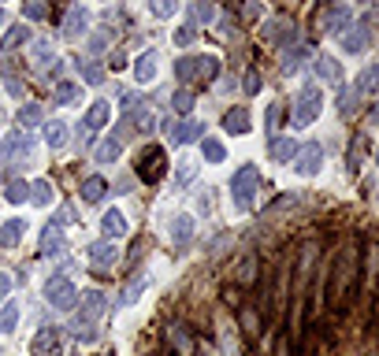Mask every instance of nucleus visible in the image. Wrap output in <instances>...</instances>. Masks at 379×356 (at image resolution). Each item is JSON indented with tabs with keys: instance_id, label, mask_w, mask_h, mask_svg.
Segmentation results:
<instances>
[{
	"instance_id": "423d86ee",
	"label": "nucleus",
	"mask_w": 379,
	"mask_h": 356,
	"mask_svg": "<svg viewBox=\"0 0 379 356\" xmlns=\"http://www.w3.org/2000/svg\"><path fill=\"white\" fill-rule=\"evenodd\" d=\"M45 300H49L56 312H71L74 300H79V289H74L71 278L56 275V278H49V282H45Z\"/></svg>"
},
{
	"instance_id": "6e6552de",
	"label": "nucleus",
	"mask_w": 379,
	"mask_h": 356,
	"mask_svg": "<svg viewBox=\"0 0 379 356\" xmlns=\"http://www.w3.org/2000/svg\"><path fill=\"white\" fill-rule=\"evenodd\" d=\"M350 23H353V8L350 4H334V8H328V12L320 15V30H323V34H342Z\"/></svg>"
},
{
	"instance_id": "9d476101",
	"label": "nucleus",
	"mask_w": 379,
	"mask_h": 356,
	"mask_svg": "<svg viewBox=\"0 0 379 356\" xmlns=\"http://www.w3.org/2000/svg\"><path fill=\"white\" fill-rule=\"evenodd\" d=\"M294 160H298V171H301V175H305V178H309V175H316V171L323 167V145H320V142H309V145H301Z\"/></svg>"
},
{
	"instance_id": "3c124183",
	"label": "nucleus",
	"mask_w": 379,
	"mask_h": 356,
	"mask_svg": "<svg viewBox=\"0 0 379 356\" xmlns=\"http://www.w3.org/2000/svg\"><path fill=\"white\" fill-rule=\"evenodd\" d=\"M23 15L26 19H45V4H41V0H23Z\"/></svg>"
},
{
	"instance_id": "e433bc0d",
	"label": "nucleus",
	"mask_w": 379,
	"mask_h": 356,
	"mask_svg": "<svg viewBox=\"0 0 379 356\" xmlns=\"http://www.w3.org/2000/svg\"><path fill=\"white\" fill-rule=\"evenodd\" d=\"M79 85H74V82H60L56 85V93H52V104H74V101H79Z\"/></svg>"
},
{
	"instance_id": "2eb2a0df",
	"label": "nucleus",
	"mask_w": 379,
	"mask_h": 356,
	"mask_svg": "<svg viewBox=\"0 0 379 356\" xmlns=\"http://www.w3.org/2000/svg\"><path fill=\"white\" fill-rule=\"evenodd\" d=\"M298 142L294 137H272V145H268V156L275 160V164H290V160L298 156Z\"/></svg>"
},
{
	"instance_id": "f704fd0d",
	"label": "nucleus",
	"mask_w": 379,
	"mask_h": 356,
	"mask_svg": "<svg viewBox=\"0 0 379 356\" xmlns=\"http://www.w3.org/2000/svg\"><path fill=\"white\" fill-rule=\"evenodd\" d=\"M26 41H30V30H26V26H12V30L4 34V41H0V49L12 52V49H19V45H26Z\"/></svg>"
},
{
	"instance_id": "4c0bfd02",
	"label": "nucleus",
	"mask_w": 379,
	"mask_h": 356,
	"mask_svg": "<svg viewBox=\"0 0 379 356\" xmlns=\"http://www.w3.org/2000/svg\"><path fill=\"white\" fill-rule=\"evenodd\" d=\"M30 201L38 204V208H45V204H52V186L45 178H38L34 186H30Z\"/></svg>"
},
{
	"instance_id": "ea45409f",
	"label": "nucleus",
	"mask_w": 379,
	"mask_h": 356,
	"mask_svg": "<svg viewBox=\"0 0 379 356\" xmlns=\"http://www.w3.org/2000/svg\"><path fill=\"white\" fill-rule=\"evenodd\" d=\"M142 294H145V278L138 275V278H131V286L123 289V297H119V305H123V308H127V305H134V300L142 297Z\"/></svg>"
},
{
	"instance_id": "864d4df0",
	"label": "nucleus",
	"mask_w": 379,
	"mask_h": 356,
	"mask_svg": "<svg viewBox=\"0 0 379 356\" xmlns=\"http://www.w3.org/2000/svg\"><path fill=\"white\" fill-rule=\"evenodd\" d=\"M8 294H12V275H4V271H0V300H4Z\"/></svg>"
},
{
	"instance_id": "7ed1b4c3",
	"label": "nucleus",
	"mask_w": 379,
	"mask_h": 356,
	"mask_svg": "<svg viewBox=\"0 0 379 356\" xmlns=\"http://www.w3.org/2000/svg\"><path fill=\"white\" fill-rule=\"evenodd\" d=\"M257 189H261V171H257V164H242L231 175V204L238 212H249Z\"/></svg>"
},
{
	"instance_id": "49530a36",
	"label": "nucleus",
	"mask_w": 379,
	"mask_h": 356,
	"mask_svg": "<svg viewBox=\"0 0 379 356\" xmlns=\"http://www.w3.org/2000/svg\"><path fill=\"white\" fill-rule=\"evenodd\" d=\"M175 78H179V82H193V56L175 60Z\"/></svg>"
},
{
	"instance_id": "4be33fe9",
	"label": "nucleus",
	"mask_w": 379,
	"mask_h": 356,
	"mask_svg": "<svg viewBox=\"0 0 379 356\" xmlns=\"http://www.w3.org/2000/svg\"><path fill=\"white\" fill-rule=\"evenodd\" d=\"M134 78L142 82V85H149V82L156 78V52H153V49L142 52V56L134 60Z\"/></svg>"
},
{
	"instance_id": "1a4fd4ad",
	"label": "nucleus",
	"mask_w": 379,
	"mask_h": 356,
	"mask_svg": "<svg viewBox=\"0 0 379 356\" xmlns=\"http://www.w3.org/2000/svg\"><path fill=\"white\" fill-rule=\"evenodd\" d=\"M350 34H342V49L350 52V56H361V52H368V45H372V26L368 23H350L346 26Z\"/></svg>"
},
{
	"instance_id": "ddd939ff",
	"label": "nucleus",
	"mask_w": 379,
	"mask_h": 356,
	"mask_svg": "<svg viewBox=\"0 0 379 356\" xmlns=\"http://www.w3.org/2000/svg\"><path fill=\"white\" fill-rule=\"evenodd\" d=\"M168 341H171V349H175V356H193V338L182 323H171L168 327Z\"/></svg>"
},
{
	"instance_id": "a878e982",
	"label": "nucleus",
	"mask_w": 379,
	"mask_h": 356,
	"mask_svg": "<svg viewBox=\"0 0 379 356\" xmlns=\"http://www.w3.org/2000/svg\"><path fill=\"white\" fill-rule=\"evenodd\" d=\"M23 234H26V223L23 219H8L4 226H0V245H8V249H12V245L23 241Z\"/></svg>"
},
{
	"instance_id": "412c9836",
	"label": "nucleus",
	"mask_w": 379,
	"mask_h": 356,
	"mask_svg": "<svg viewBox=\"0 0 379 356\" xmlns=\"http://www.w3.org/2000/svg\"><path fill=\"white\" fill-rule=\"evenodd\" d=\"M264 37H268V41H279V45H287V41H294L298 34H294V23H290V19H272V23L264 26Z\"/></svg>"
},
{
	"instance_id": "58836bf2",
	"label": "nucleus",
	"mask_w": 379,
	"mask_h": 356,
	"mask_svg": "<svg viewBox=\"0 0 379 356\" xmlns=\"http://www.w3.org/2000/svg\"><path fill=\"white\" fill-rule=\"evenodd\" d=\"M15 323H19V305L12 300V305L0 308V334H12V330H15Z\"/></svg>"
},
{
	"instance_id": "a18cd8bd",
	"label": "nucleus",
	"mask_w": 379,
	"mask_h": 356,
	"mask_svg": "<svg viewBox=\"0 0 379 356\" xmlns=\"http://www.w3.org/2000/svg\"><path fill=\"white\" fill-rule=\"evenodd\" d=\"M261 71H257V67H249L245 71V78H242V93H249V96H257V93H261Z\"/></svg>"
},
{
	"instance_id": "393cba45",
	"label": "nucleus",
	"mask_w": 379,
	"mask_h": 356,
	"mask_svg": "<svg viewBox=\"0 0 379 356\" xmlns=\"http://www.w3.org/2000/svg\"><path fill=\"white\" fill-rule=\"evenodd\" d=\"M216 74H220V60L216 56H209V52H204V56H193V78L212 82Z\"/></svg>"
},
{
	"instance_id": "de8ad7c7",
	"label": "nucleus",
	"mask_w": 379,
	"mask_h": 356,
	"mask_svg": "<svg viewBox=\"0 0 379 356\" xmlns=\"http://www.w3.org/2000/svg\"><path fill=\"white\" fill-rule=\"evenodd\" d=\"M264 123H268V130H275V126L283 123V104H279V101H272V104H268V112H264Z\"/></svg>"
},
{
	"instance_id": "dca6fc26",
	"label": "nucleus",
	"mask_w": 379,
	"mask_h": 356,
	"mask_svg": "<svg viewBox=\"0 0 379 356\" xmlns=\"http://www.w3.org/2000/svg\"><path fill=\"white\" fill-rule=\"evenodd\" d=\"M257 275H261V260H257L253 253L242 256V260H238V267H234V282H238V286H253Z\"/></svg>"
},
{
	"instance_id": "c756f323",
	"label": "nucleus",
	"mask_w": 379,
	"mask_h": 356,
	"mask_svg": "<svg viewBox=\"0 0 379 356\" xmlns=\"http://www.w3.org/2000/svg\"><path fill=\"white\" fill-rule=\"evenodd\" d=\"M376 78H379V67H376V63H368V67L357 74V85H353V90L364 93V96H372V93H376Z\"/></svg>"
},
{
	"instance_id": "473e14b6",
	"label": "nucleus",
	"mask_w": 379,
	"mask_h": 356,
	"mask_svg": "<svg viewBox=\"0 0 379 356\" xmlns=\"http://www.w3.org/2000/svg\"><path fill=\"white\" fill-rule=\"evenodd\" d=\"M201 156L209 160V164H223L227 149H223V142H216V137H201Z\"/></svg>"
},
{
	"instance_id": "603ef678",
	"label": "nucleus",
	"mask_w": 379,
	"mask_h": 356,
	"mask_svg": "<svg viewBox=\"0 0 379 356\" xmlns=\"http://www.w3.org/2000/svg\"><path fill=\"white\" fill-rule=\"evenodd\" d=\"M4 90L12 93V96H23V90H26V85L19 82V78H8V82H4Z\"/></svg>"
},
{
	"instance_id": "f257e3e1",
	"label": "nucleus",
	"mask_w": 379,
	"mask_h": 356,
	"mask_svg": "<svg viewBox=\"0 0 379 356\" xmlns=\"http://www.w3.org/2000/svg\"><path fill=\"white\" fill-rule=\"evenodd\" d=\"M353 278H357V256H353V249H342L334 267H331V286H328L334 312H342L353 300Z\"/></svg>"
},
{
	"instance_id": "a211bd4d",
	"label": "nucleus",
	"mask_w": 379,
	"mask_h": 356,
	"mask_svg": "<svg viewBox=\"0 0 379 356\" xmlns=\"http://www.w3.org/2000/svg\"><path fill=\"white\" fill-rule=\"evenodd\" d=\"M86 30H90V15H86L82 4H74L71 12H67V19H63V34L79 37V34H86Z\"/></svg>"
},
{
	"instance_id": "09e8293b",
	"label": "nucleus",
	"mask_w": 379,
	"mask_h": 356,
	"mask_svg": "<svg viewBox=\"0 0 379 356\" xmlns=\"http://www.w3.org/2000/svg\"><path fill=\"white\" fill-rule=\"evenodd\" d=\"M193 37H197V30H193V26H179L175 34H171V41H175L179 49H186V45H193Z\"/></svg>"
},
{
	"instance_id": "f3484780",
	"label": "nucleus",
	"mask_w": 379,
	"mask_h": 356,
	"mask_svg": "<svg viewBox=\"0 0 379 356\" xmlns=\"http://www.w3.org/2000/svg\"><path fill=\"white\" fill-rule=\"evenodd\" d=\"M223 130L227 134H249L253 130V119H249L245 108H231V112L223 115Z\"/></svg>"
},
{
	"instance_id": "5701e85b",
	"label": "nucleus",
	"mask_w": 379,
	"mask_h": 356,
	"mask_svg": "<svg viewBox=\"0 0 379 356\" xmlns=\"http://www.w3.org/2000/svg\"><path fill=\"white\" fill-rule=\"evenodd\" d=\"M63 245H67V241H63V230L49 223L45 230H41V253H45V256H60Z\"/></svg>"
},
{
	"instance_id": "0eeeda50",
	"label": "nucleus",
	"mask_w": 379,
	"mask_h": 356,
	"mask_svg": "<svg viewBox=\"0 0 379 356\" xmlns=\"http://www.w3.org/2000/svg\"><path fill=\"white\" fill-rule=\"evenodd\" d=\"M60 349H63V330L60 327H41L34 334V345H30L34 356H60Z\"/></svg>"
},
{
	"instance_id": "39448f33",
	"label": "nucleus",
	"mask_w": 379,
	"mask_h": 356,
	"mask_svg": "<svg viewBox=\"0 0 379 356\" xmlns=\"http://www.w3.org/2000/svg\"><path fill=\"white\" fill-rule=\"evenodd\" d=\"M138 178L145 182V186H156L160 178L168 175V153L160 145H145L142 153H138Z\"/></svg>"
},
{
	"instance_id": "c85d7f7f",
	"label": "nucleus",
	"mask_w": 379,
	"mask_h": 356,
	"mask_svg": "<svg viewBox=\"0 0 379 356\" xmlns=\"http://www.w3.org/2000/svg\"><path fill=\"white\" fill-rule=\"evenodd\" d=\"M34 63H38V67H52V74L60 71V60H56V52H52L49 41H38V45H34Z\"/></svg>"
},
{
	"instance_id": "8fccbe9b",
	"label": "nucleus",
	"mask_w": 379,
	"mask_h": 356,
	"mask_svg": "<svg viewBox=\"0 0 379 356\" xmlns=\"http://www.w3.org/2000/svg\"><path fill=\"white\" fill-rule=\"evenodd\" d=\"M257 323H261V319H257V308H242V330L245 334H261Z\"/></svg>"
},
{
	"instance_id": "20e7f679",
	"label": "nucleus",
	"mask_w": 379,
	"mask_h": 356,
	"mask_svg": "<svg viewBox=\"0 0 379 356\" xmlns=\"http://www.w3.org/2000/svg\"><path fill=\"white\" fill-rule=\"evenodd\" d=\"M323 112V90L320 82H305L298 90V101H294V126H312Z\"/></svg>"
},
{
	"instance_id": "4468645a",
	"label": "nucleus",
	"mask_w": 379,
	"mask_h": 356,
	"mask_svg": "<svg viewBox=\"0 0 379 356\" xmlns=\"http://www.w3.org/2000/svg\"><path fill=\"white\" fill-rule=\"evenodd\" d=\"M108 115H112V104H108V101H93V104H90V112H86V123H82V130H86V134L101 130V126L108 123Z\"/></svg>"
},
{
	"instance_id": "6e6d98bb",
	"label": "nucleus",
	"mask_w": 379,
	"mask_h": 356,
	"mask_svg": "<svg viewBox=\"0 0 379 356\" xmlns=\"http://www.w3.org/2000/svg\"><path fill=\"white\" fill-rule=\"evenodd\" d=\"M8 23V12H4V8H0V26H4Z\"/></svg>"
},
{
	"instance_id": "2f4dec72",
	"label": "nucleus",
	"mask_w": 379,
	"mask_h": 356,
	"mask_svg": "<svg viewBox=\"0 0 379 356\" xmlns=\"http://www.w3.org/2000/svg\"><path fill=\"white\" fill-rule=\"evenodd\" d=\"M45 142H49V149H63V145H67V126H63L60 119L45 123Z\"/></svg>"
},
{
	"instance_id": "9b49d317",
	"label": "nucleus",
	"mask_w": 379,
	"mask_h": 356,
	"mask_svg": "<svg viewBox=\"0 0 379 356\" xmlns=\"http://www.w3.org/2000/svg\"><path fill=\"white\" fill-rule=\"evenodd\" d=\"M115 260H119L115 241H93V245H90V264H93L101 275H108V271H112V267H115Z\"/></svg>"
},
{
	"instance_id": "f8f14e48",
	"label": "nucleus",
	"mask_w": 379,
	"mask_h": 356,
	"mask_svg": "<svg viewBox=\"0 0 379 356\" xmlns=\"http://www.w3.org/2000/svg\"><path fill=\"white\" fill-rule=\"evenodd\" d=\"M30 149H34V142H30L26 134H12V137H4V142H0V164H4V160H12V156H26Z\"/></svg>"
},
{
	"instance_id": "6ab92c4d",
	"label": "nucleus",
	"mask_w": 379,
	"mask_h": 356,
	"mask_svg": "<svg viewBox=\"0 0 379 356\" xmlns=\"http://www.w3.org/2000/svg\"><path fill=\"white\" fill-rule=\"evenodd\" d=\"M79 193H82V201H86V204H97V201H104L108 182H104L101 175H86V178H82V186H79Z\"/></svg>"
},
{
	"instance_id": "72a5a7b5",
	"label": "nucleus",
	"mask_w": 379,
	"mask_h": 356,
	"mask_svg": "<svg viewBox=\"0 0 379 356\" xmlns=\"http://www.w3.org/2000/svg\"><path fill=\"white\" fill-rule=\"evenodd\" d=\"M4 197H8V204H23V201H30V186L23 178H12L4 186Z\"/></svg>"
},
{
	"instance_id": "aec40b11",
	"label": "nucleus",
	"mask_w": 379,
	"mask_h": 356,
	"mask_svg": "<svg viewBox=\"0 0 379 356\" xmlns=\"http://www.w3.org/2000/svg\"><path fill=\"white\" fill-rule=\"evenodd\" d=\"M312 71H316V78L320 82H342V67H339V60H331V56H320L312 60Z\"/></svg>"
},
{
	"instance_id": "7c9ffc66",
	"label": "nucleus",
	"mask_w": 379,
	"mask_h": 356,
	"mask_svg": "<svg viewBox=\"0 0 379 356\" xmlns=\"http://www.w3.org/2000/svg\"><path fill=\"white\" fill-rule=\"evenodd\" d=\"M41 119H45V108H41V104H23V108L15 112V123H19V126H38Z\"/></svg>"
},
{
	"instance_id": "b1692460",
	"label": "nucleus",
	"mask_w": 379,
	"mask_h": 356,
	"mask_svg": "<svg viewBox=\"0 0 379 356\" xmlns=\"http://www.w3.org/2000/svg\"><path fill=\"white\" fill-rule=\"evenodd\" d=\"M119 153H123V142L112 134V137H101V142H97L93 160H97V164H112V160H119Z\"/></svg>"
},
{
	"instance_id": "bb28decb",
	"label": "nucleus",
	"mask_w": 379,
	"mask_h": 356,
	"mask_svg": "<svg viewBox=\"0 0 379 356\" xmlns=\"http://www.w3.org/2000/svg\"><path fill=\"white\" fill-rule=\"evenodd\" d=\"M101 230H104V237H112V241H115V237H123V234H127V219H123V215H119V212L112 208V212H104Z\"/></svg>"
},
{
	"instance_id": "c9c22d12",
	"label": "nucleus",
	"mask_w": 379,
	"mask_h": 356,
	"mask_svg": "<svg viewBox=\"0 0 379 356\" xmlns=\"http://www.w3.org/2000/svg\"><path fill=\"white\" fill-rule=\"evenodd\" d=\"M190 15H193V23H212L216 19V8H212V0H193L190 4Z\"/></svg>"
},
{
	"instance_id": "f03ea898",
	"label": "nucleus",
	"mask_w": 379,
	"mask_h": 356,
	"mask_svg": "<svg viewBox=\"0 0 379 356\" xmlns=\"http://www.w3.org/2000/svg\"><path fill=\"white\" fill-rule=\"evenodd\" d=\"M104 312H108L104 294H97V289L82 294V312H79V316H74V323H71L74 338H79V341H93V338H97V327H93V323L101 319Z\"/></svg>"
},
{
	"instance_id": "a19ab883",
	"label": "nucleus",
	"mask_w": 379,
	"mask_h": 356,
	"mask_svg": "<svg viewBox=\"0 0 379 356\" xmlns=\"http://www.w3.org/2000/svg\"><path fill=\"white\" fill-rule=\"evenodd\" d=\"M79 74H82V82H90V85L104 82V71L97 67V63H90V60H79Z\"/></svg>"
},
{
	"instance_id": "79ce46f5",
	"label": "nucleus",
	"mask_w": 379,
	"mask_h": 356,
	"mask_svg": "<svg viewBox=\"0 0 379 356\" xmlns=\"http://www.w3.org/2000/svg\"><path fill=\"white\" fill-rule=\"evenodd\" d=\"M309 60V52L305 49H294V52H287L283 56V74H298L301 71V63Z\"/></svg>"
},
{
	"instance_id": "5fc2aeb1",
	"label": "nucleus",
	"mask_w": 379,
	"mask_h": 356,
	"mask_svg": "<svg viewBox=\"0 0 379 356\" xmlns=\"http://www.w3.org/2000/svg\"><path fill=\"white\" fill-rule=\"evenodd\" d=\"M104 45H108V34H97V37L90 41V49H93V52H101Z\"/></svg>"
},
{
	"instance_id": "c03bdc74",
	"label": "nucleus",
	"mask_w": 379,
	"mask_h": 356,
	"mask_svg": "<svg viewBox=\"0 0 379 356\" xmlns=\"http://www.w3.org/2000/svg\"><path fill=\"white\" fill-rule=\"evenodd\" d=\"M171 108H175L179 115L193 112V93H190V90H179V93H171Z\"/></svg>"
},
{
	"instance_id": "cd10ccee",
	"label": "nucleus",
	"mask_w": 379,
	"mask_h": 356,
	"mask_svg": "<svg viewBox=\"0 0 379 356\" xmlns=\"http://www.w3.org/2000/svg\"><path fill=\"white\" fill-rule=\"evenodd\" d=\"M168 234L175 237L179 245H186L190 237H193V219H190V215H175V219H171V226H168Z\"/></svg>"
},
{
	"instance_id": "37998d69",
	"label": "nucleus",
	"mask_w": 379,
	"mask_h": 356,
	"mask_svg": "<svg viewBox=\"0 0 379 356\" xmlns=\"http://www.w3.org/2000/svg\"><path fill=\"white\" fill-rule=\"evenodd\" d=\"M149 12H153L156 19H171L179 12V0H149Z\"/></svg>"
}]
</instances>
